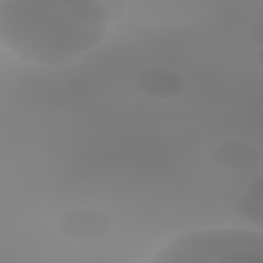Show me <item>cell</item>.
<instances>
[{"label":"cell","instance_id":"1","mask_svg":"<svg viewBox=\"0 0 263 263\" xmlns=\"http://www.w3.org/2000/svg\"><path fill=\"white\" fill-rule=\"evenodd\" d=\"M109 25L101 0H0V45L37 66L60 68L92 51Z\"/></svg>","mask_w":263,"mask_h":263},{"label":"cell","instance_id":"2","mask_svg":"<svg viewBox=\"0 0 263 263\" xmlns=\"http://www.w3.org/2000/svg\"><path fill=\"white\" fill-rule=\"evenodd\" d=\"M152 263H263V234L251 228H201L175 236Z\"/></svg>","mask_w":263,"mask_h":263},{"label":"cell","instance_id":"3","mask_svg":"<svg viewBox=\"0 0 263 263\" xmlns=\"http://www.w3.org/2000/svg\"><path fill=\"white\" fill-rule=\"evenodd\" d=\"M113 218L97 208H74L60 216L58 230L72 240H99L113 230Z\"/></svg>","mask_w":263,"mask_h":263},{"label":"cell","instance_id":"4","mask_svg":"<svg viewBox=\"0 0 263 263\" xmlns=\"http://www.w3.org/2000/svg\"><path fill=\"white\" fill-rule=\"evenodd\" d=\"M187 76L168 66L146 68L134 78L136 90L150 99H175L187 90Z\"/></svg>","mask_w":263,"mask_h":263},{"label":"cell","instance_id":"5","mask_svg":"<svg viewBox=\"0 0 263 263\" xmlns=\"http://www.w3.org/2000/svg\"><path fill=\"white\" fill-rule=\"evenodd\" d=\"M210 162L222 171H247L261 162V148L249 140H224L210 150Z\"/></svg>","mask_w":263,"mask_h":263},{"label":"cell","instance_id":"6","mask_svg":"<svg viewBox=\"0 0 263 263\" xmlns=\"http://www.w3.org/2000/svg\"><path fill=\"white\" fill-rule=\"evenodd\" d=\"M236 214L240 220H245L247 224H253V226H261L263 224V177H255L245 193L238 197L236 201Z\"/></svg>","mask_w":263,"mask_h":263},{"label":"cell","instance_id":"7","mask_svg":"<svg viewBox=\"0 0 263 263\" xmlns=\"http://www.w3.org/2000/svg\"><path fill=\"white\" fill-rule=\"evenodd\" d=\"M105 4V8L109 10V16H111V23L113 21H119L125 12V0H101Z\"/></svg>","mask_w":263,"mask_h":263},{"label":"cell","instance_id":"8","mask_svg":"<svg viewBox=\"0 0 263 263\" xmlns=\"http://www.w3.org/2000/svg\"><path fill=\"white\" fill-rule=\"evenodd\" d=\"M253 41H255V45L259 49L263 47V23H257L255 21V25H253Z\"/></svg>","mask_w":263,"mask_h":263}]
</instances>
